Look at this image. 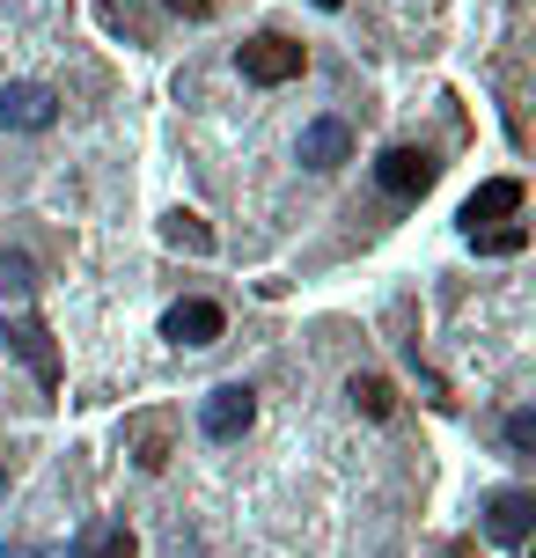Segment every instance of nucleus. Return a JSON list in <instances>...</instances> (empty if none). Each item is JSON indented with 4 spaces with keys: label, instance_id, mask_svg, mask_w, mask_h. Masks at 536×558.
<instances>
[{
    "label": "nucleus",
    "instance_id": "1",
    "mask_svg": "<svg viewBox=\"0 0 536 558\" xmlns=\"http://www.w3.org/2000/svg\"><path fill=\"white\" fill-rule=\"evenodd\" d=\"M235 59H243V82H257V88H280V82H294V74L309 66V52H302L294 37H272V29H265V37H251Z\"/></svg>",
    "mask_w": 536,
    "mask_h": 558
},
{
    "label": "nucleus",
    "instance_id": "2",
    "mask_svg": "<svg viewBox=\"0 0 536 558\" xmlns=\"http://www.w3.org/2000/svg\"><path fill=\"white\" fill-rule=\"evenodd\" d=\"M0 338H8V353L45 383V390H59V345H52V331L37 324V316H15V324H0Z\"/></svg>",
    "mask_w": 536,
    "mask_h": 558
},
{
    "label": "nucleus",
    "instance_id": "3",
    "mask_svg": "<svg viewBox=\"0 0 536 558\" xmlns=\"http://www.w3.org/2000/svg\"><path fill=\"white\" fill-rule=\"evenodd\" d=\"M375 177H382V192H390V198H426V192H434V177H441V162H434L426 147H390V155L375 162Z\"/></svg>",
    "mask_w": 536,
    "mask_h": 558
},
{
    "label": "nucleus",
    "instance_id": "4",
    "mask_svg": "<svg viewBox=\"0 0 536 558\" xmlns=\"http://www.w3.org/2000/svg\"><path fill=\"white\" fill-rule=\"evenodd\" d=\"M257 418V397L243 390V383H228V390L206 397V412H198V426H206V441H243Z\"/></svg>",
    "mask_w": 536,
    "mask_h": 558
},
{
    "label": "nucleus",
    "instance_id": "5",
    "mask_svg": "<svg viewBox=\"0 0 536 558\" xmlns=\"http://www.w3.org/2000/svg\"><path fill=\"white\" fill-rule=\"evenodd\" d=\"M522 214V177H485L478 192L463 198V228L478 235V228H500V221H514Z\"/></svg>",
    "mask_w": 536,
    "mask_h": 558
},
{
    "label": "nucleus",
    "instance_id": "6",
    "mask_svg": "<svg viewBox=\"0 0 536 558\" xmlns=\"http://www.w3.org/2000/svg\"><path fill=\"white\" fill-rule=\"evenodd\" d=\"M59 118V96L45 82H15V88H0V125H15V133H45Z\"/></svg>",
    "mask_w": 536,
    "mask_h": 558
},
{
    "label": "nucleus",
    "instance_id": "7",
    "mask_svg": "<svg viewBox=\"0 0 536 558\" xmlns=\"http://www.w3.org/2000/svg\"><path fill=\"white\" fill-rule=\"evenodd\" d=\"M529 522H536V493H522V485L485 500V536L492 544H529Z\"/></svg>",
    "mask_w": 536,
    "mask_h": 558
},
{
    "label": "nucleus",
    "instance_id": "8",
    "mask_svg": "<svg viewBox=\"0 0 536 558\" xmlns=\"http://www.w3.org/2000/svg\"><path fill=\"white\" fill-rule=\"evenodd\" d=\"M221 331H228L221 302H176L170 316H162V338H170V345H214Z\"/></svg>",
    "mask_w": 536,
    "mask_h": 558
},
{
    "label": "nucleus",
    "instance_id": "9",
    "mask_svg": "<svg viewBox=\"0 0 536 558\" xmlns=\"http://www.w3.org/2000/svg\"><path fill=\"white\" fill-rule=\"evenodd\" d=\"M345 155H353V133H345L339 118H316L309 133H302V162L309 169H339Z\"/></svg>",
    "mask_w": 536,
    "mask_h": 558
},
{
    "label": "nucleus",
    "instance_id": "10",
    "mask_svg": "<svg viewBox=\"0 0 536 558\" xmlns=\"http://www.w3.org/2000/svg\"><path fill=\"white\" fill-rule=\"evenodd\" d=\"M66 558H133V530H125V522H88V530L66 544Z\"/></svg>",
    "mask_w": 536,
    "mask_h": 558
},
{
    "label": "nucleus",
    "instance_id": "11",
    "mask_svg": "<svg viewBox=\"0 0 536 558\" xmlns=\"http://www.w3.org/2000/svg\"><path fill=\"white\" fill-rule=\"evenodd\" d=\"M133 456H141V471H162L170 463V418H133Z\"/></svg>",
    "mask_w": 536,
    "mask_h": 558
},
{
    "label": "nucleus",
    "instance_id": "12",
    "mask_svg": "<svg viewBox=\"0 0 536 558\" xmlns=\"http://www.w3.org/2000/svg\"><path fill=\"white\" fill-rule=\"evenodd\" d=\"M345 397H353V404H361L367 418H390V412H397V390H390V375H353V390H345Z\"/></svg>",
    "mask_w": 536,
    "mask_h": 558
},
{
    "label": "nucleus",
    "instance_id": "13",
    "mask_svg": "<svg viewBox=\"0 0 536 558\" xmlns=\"http://www.w3.org/2000/svg\"><path fill=\"white\" fill-rule=\"evenodd\" d=\"M162 235H170L176 251H192V257H206V251H214V228L198 221V214H170V221H162Z\"/></svg>",
    "mask_w": 536,
    "mask_h": 558
},
{
    "label": "nucleus",
    "instance_id": "14",
    "mask_svg": "<svg viewBox=\"0 0 536 558\" xmlns=\"http://www.w3.org/2000/svg\"><path fill=\"white\" fill-rule=\"evenodd\" d=\"M471 243H478L485 257H514V251H522V243H529V228H522V221H500V228H478Z\"/></svg>",
    "mask_w": 536,
    "mask_h": 558
},
{
    "label": "nucleus",
    "instance_id": "15",
    "mask_svg": "<svg viewBox=\"0 0 536 558\" xmlns=\"http://www.w3.org/2000/svg\"><path fill=\"white\" fill-rule=\"evenodd\" d=\"M29 287H37V265H29L23 251H0V302H8V294H29Z\"/></svg>",
    "mask_w": 536,
    "mask_h": 558
},
{
    "label": "nucleus",
    "instance_id": "16",
    "mask_svg": "<svg viewBox=\"0 0 536 558\" xmlns=\"http://www.w3.org/2000/svg\"><path fill=\"white\" fill-rule=\"evenodd\" d=\"M508 441H514V448H536V412H514V418H508Z\"/></svg>",
    "mask_w": 536,
    "mask_h": 558
},
{
    "label": "nucleus",
    "instance_id": "17",
    "mask_svg": "<svg viewBox=\"0 0 536 558\" xmlns=\"http://www.w3.org/2000/svg\"><path fill=\"white\" fill-rule=\"evenodd\" d=\"M176 15H192V23H206V15H214V0H170Z\"/></svg>",
    "mask_w": 536,
    "mask_h": 558
},
{
    "label": "nucleus",
    "instance_id": "18",
    "mask_svg": "<svg viewBox=\"0 0 536 558\" xmlns=\"http://www.w3.org/2000/svg\"><path fill=\"white\" fill-rule=\"evenodd\" d=\"M316 8H345V0H316Z\"/></svg>",
    "mask_w": 536,
    "mask_h": 558
},
{
    "label": "nucleus",
    "instance_id": "19",
    "mask_svg": "<svg viewBox=\"0 0 536 558\" xmlns=\"http://www.w3.org/2000/svg\"><path fill=\"white\" fill-rule=\"evenodd\" d=\"M15 558H45V551H15Z\"/></svg>",
    "mask_w": 536,
    "mask_h": 558
}]
</instances>
